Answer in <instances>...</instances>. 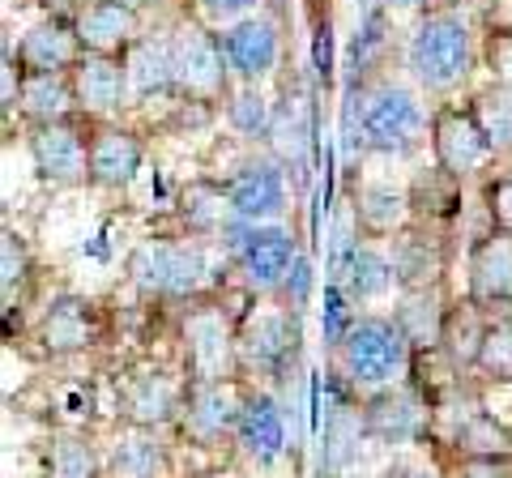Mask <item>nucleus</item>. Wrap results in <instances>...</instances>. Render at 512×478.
<instances>
[{"instance_id": "f257e3e1", "label": "nucleus", "mask_w": 512, "mask_h": 478, "mask_svg": "<svg viewBox=\"0 0 512 478\" xmlns=\"http://www.w3.org/2000/svg\"><path fill=\"white\" fill-rule=\"evenodd\" d=\"M333 363H338V376L350 389L376 393L397 385L410 372L414 346L393 316H359L346 338L333 346Z\"/></svg>"}, {"instance_id": "f03ea898", "label": "nucleus", "mask_w": 512, "mask_h": 478, "mask_svg": "<svg viewBox=\"0 0 512 478\" xmlns=\"http://www.w3.org/2000/svg\"><path fill=\"white\" fill-rule=\"evenodd\" d=\"M359 146L380 158L419 154L431 124L419 94L402 82H372L359 90Z\"/></svg>"}, {"instance_id": "7ed1b4c3", "label": "nucleus", "mask_w": 512, "mask_h": 478, "mask_svg": "<svg viewBox=\"0 0 512 478\" xmlns=\"http://www.w3.org/2000/svg\"><path fill=\"white\" fill-rule=\"evenodd\" d=\"M406 69L427 94H453L474 73V35L461 13H427L406 43Z\"/></svg>"}, {"instance_id": "20e7f679", "label": "nucleus", "mask_w": 512, "mask_h": 478, "mask_svg": "<svg viewBox=\"0 0 512 478\" xmlns=\"http://www.w3.org/2000/svg\"><path fill=\"white\" fill-rule=\"evenodd\" d=\"M205 274L210 265L197 239H141L128 252V282L146 299H197Z\"/></svg>"}, {"instance_id": "39448f33", "label": "nucleus", "mask_w": 512, "mask_h": 478, "mask_svg": "<svg viewBox=\"0 0 512 478\" xmlns=\"http://www.w3.org/2000/svg\"><path fill=\"white\" fill-rule=\"evenodd\" d=\"M171 73H175V99L188 103L227 99L235 77L222 35H214L205 22H180L171 30Z\"/></svg>"}, {"instance_id": "423d86ee", "label": "nucleus", "mask_w": 512, "mask_h": 478, "mask_svg": "<svg viewBox=\"0 0 512 478\" xmlns=\"http://www.w3.org/2000/svg\"><path fill=\"white\" fill-rule=\"evenodd\" d=\"M227 248H231V265L239 282L252 295H274L282 291L291 265L299 261V244L295 235L278 227V222H231L227 227Z\"/></svg>"}, {"instance_id": "0eeeda50", "label": "nucleus", "mask_w": 512, "mask_h": 478, "mask_svg": "<svg viewBox=\"0 0 512 478\" xmlns=\"http://www.w3.org/2000/svg\"><path fill=\"white\" fill-rule=\"evenodd\" d=\"M299 346V312L295 308H265L248 312L235 329V372L278 380L286 376Z\"/></svg>"}, {"instance_id": "6e6552de", "label": "nucleus", "mask_w": 512, "mask_h": 478, "mask_svg": "<svg viewBox=\"0 0 512 478\" xmlns=\"http://www.w3.org/2000/svg\"><path fill=\"white\" fill-rule=\"evenodd\" d=\"M26 146H30V163H35L43 184H52V188L90 184V133L77 116L30 124Z\"/></svg>"}, {"instance_id": "1a4fd4ad", "label": "nucleus", "mask_w": 512, "mask_h": 478, "mask_svg": "<svg viewBox=\"0 0 512 478\" xmlns=\"http://www.w3.org/2000/svg\"><path fill=\"white\" fill-rule=\"evenodd\" d=\"M184 359L188 380H231L235 329L218 304H192L184 312Z\"/></svg>"}, {"instance_id": "9d476101", "label": "nucleus", "mask_w": 512, "mask_h": 478, "mask_svg": "<svg viewBox=\"0 0 512 478\" xmlns=\"http://www.w3.org/2000/svg\"><path fill=\"white\" fill-rule=\"evenodd\" d=\"M227 201L239 222H278L286 214V167L269 154H252L227 180Z\"/></svg>"}, {"instance_id": "9b49d317", "label": "nucleus", "mask_w": 512, "mask_h": 478, "mask_svg": "<svg viewBox=\"0 0 512 478\" xmlns=\"http://www.w3.org/2000/svg\"><path fill=\"white\" fill-rule=\"evenodd\" d=\"M239 410H244V389L235 380H188L184 393V436L197 444H222L227 436H235L239 427Z\"/></svg>"}, {"instance_id": "f8f14e48", "label": "nucleus", "mask_w": 512, "mask_h": 478, "mask_svg": "<svg viewBox=\"0 0 512 478\" xmlns=\"http://www.w3.org/2000/svg\"><path fill=\"white\" fill-rule=\"evenodd\" d=\"M431 154H436V163L448 175H457L461 184L495 158L470 107H440L436 116H431Z\"/></svg>"}, {"instance_id": "ddd939ff", "label": "nucleus", "mask_w": 512, "mask_h": 478, "mask_svg": "<svg viewBox=\"0 0 512 478\" xmlns=\"http://www.w3.org/2000/svg\"><path fill=\"white\" fill-rule=\"evenodd\" d=\"M222 47H227V60H231V73L239 77V86H261L278 69V56H282L278 18L274 13L239 18L235 26L222 30Z\"/></svg>"}, {"instance_id": "4468645a", "label": "nucleus", "mask_w": 512, "mask_h": 478, "mask_svg": "<svg viewBox=\"0 0 512 478\" xmlns=\"http://www.w3.org/2000/svg\"><path fill=\"white\" fill-rule=\"evenodd\" d=\"M466 295L491 316L500 308H512V231L491 227L470 248L466 261Z\"/></svg>"}, {"instance_id": "2eb2a0df", "label": "nucleus", "mask_w": 512, "mask_h": 478, "mask_svg": "<svg viewBox=\"0 0 512 478\" xmlns=\"http://www.w3.org/2000/svg\"><path fill=\"white\" fill-rule=\"evenodd\" d=\"M86 56L82 39H77V26L73 18L64 13H52L43 18L39 26H30L22 43H18V69L26 77H60V73H73V65Z\"/></svg>"}, {"instance_id": "dca6fc26", "label": "nucleus", "mask_w": 512, "mask_h": 478, "mask_svg": "<svg viewBox=\"0 0 512 478\" xmlns=\"http://www.w3.org/2000/svg\"><path fill=\"white\" fill-rule=\"evenodd\" d=\"M184 393L188 385H180L175 376L167 372H133L124 380V389H120V414H124V423L128 427H167L180 419V410H184Z\"/></svg>"}, {"instance_id": "f3484780", "label": "nucleus", "mask_w": 512, "mask_h": 478, "mask_svg": "<svg viewBox=\"0 0 512 478\" xmlns=\"http://www.w3.org/2000/svg\"><path fill=\"white\" fill-rule=\"evenodd\" d=\"M73 94H77V111L90 120H103L111 111H120L128 103V69L124 56L111 52H86L69 73Z\"/></svg>"}, {"instance_id": "a211bd4d", "label": "nucleus", "mask_w": 512, "mask_h": 478, "mask_svg": "<svg viewBox=\"0 0 512 478\" xmlns=\"http://www.w3.org/2000/svg\"><path fill=\"white\" fill-rule=\"evenodd\" d=\"M235 444L248 461H256V466H274V461L286 453V410L274 393H265V389L244 393Z\"/></svg>"}, {"instance_id": "6ab92c4d", "label": "nucleus", "mask_w": 512, "mask_h": 478, "mask_svg": "<svg viewBox=\"0 0 512 478\" xmlns=\"http://www.w3.org/2000/svg\"><path fill=\"white\" fill-rule=\"evenodd\" d=\"M141 158H146V146H141L137 133L116 129V124H94L90 129V184L107 188V193H120L137 180Z\"/></svg>"}, {"instance_id": "aec40b11", "label": "nucleus", "mask_w": 512, "mask_h": 478, "mask_svg": "<svg viewBox=\"0 0 512 478\" xmlns=\"http://www.w3.org/2000/svg\"><path fill=\"white\" fill-rule=\"evenodd\" d=\"M73 26L86 52L124 56L141 39V13L133 5H124V0H86L73 13Z\"/></svg>"}, {"instance_id": "412c9836", "label": "nucleus", "mask_w": 512, "mask_h": 478, "mask_svg": "<svg viewBox=\"0 0 512 478\" xmlns=\"http://www.w3.org/2000/svg\"><path fill=\"white\" fill-rule=\"evenodd\" d=\"M39 342L47 355H82L99 342V312L82 295H56L39 321Z\"/></svg>"}, {"instance_id": "4be33fe9", "label": "nucleus", "mask_w": 512, "mask_h": 478, "mask_svg": "<svg viewBox=\"0 0 512 478\" xmlns=\"http://www.w3.org/2000/svg\"><path fill=\"white\" fill-rule=\"evenodd\" d=\"M363 423H367V436H376L380 444H406L414 436H423L427 427V410L419 402L414 389H376L363 406Z\"/></svg>"}, {"instance_id": "5701e85b", "label": "nucleus", "mask_w": 512, "mask_h": 478, "mask_svg": "<svg viewBox=\"0 0 512 478\" xmlns=\"http://www.w3.org/2000/svg\"><path fill=\"white\" fill-rule=\"evenodd\" d=\"M393 269H397V286L402 291H427L440 286L444 274V239L431 227H406L393 239Z\"/></svg>"}, {"instance_id": "b1692460", "label": "nucleus", "mask_w": 512, "mask_h": 478, "mask_svg": "<svg viewBox=\"0 0 512 478\" xmlns=\"http://www.w3.org/2000/svg\"><path fill=\"white\" fill-rule=\"evenodd\" d=\"M269 146H274L278 163L303 180V171H308V150H312V103L303 90H291L282 99V107H274Z\"/></svg>"}, {"instance_id": "393cba45", "label": "nucleus", "mask_w": 512, "mask_h": 478, "mask_svg": "<svg viewBox=\"0 0 512 478\" xmlns=\"http://www.w3.org/2000/svg\"><path fill=\"white\" fill-rule=\"evenodd\" d=\"M487 325H491V312L478 308L470 295L461 299V304L448 308L444 333H440V355L448 359V368L453 372H474L478 350H483V338H487Z\"/></svg>"}, {"instance_id": "a878e982", "label": "nucleus", "mask_w": 512, "mask_h": 478, "mask_svg": "<svg viewBox=\"0 0 512 478\" xmlns=\"http://www.w3.org/2000/svg\"><path fill=\"white\" fill-rule=\"evenodd\" d=\"M124 69H128V99L146 103V99H154V94H175L171 39L141 35V39L124 52Z\"/></svg>"}, {"instance_id": "bb28decb", "label": "nucleus", "mask_w": 512, "mask_h": 478, "mask_svg": "<svg viewBox=\"0 0 512 478\" xmlns=\"http://www.w3.org/2000/svg\"><path fill=\"white\" fill-rule=\"evenodd\" d=\"M111 478H171L167 444L154 427H128L111 444Z\"/></svg>"}, {"instance_id": "cd10ccee", "label": "nucleus", "mask_w": 512, "mask_h": 478, "mask_svg": "<svg viewBox=\"0 0 512 478\" xmlns=\"http://www.w3.org/2000/svg\"><path fill=\"white\" fill-rule=\"evenodd\" d=\"M444 295L440 286H427V291H402V304L393 308V321L402 325V333L410 338L414 350H440V333H444Z\"/></svg>"}, {"instance_id": "c85d7f7f", "label": "nucleus", "mask_w": 512, "mask_h": 478, "mask_svg": "<svg viewBox=\"0 0 512 478\" xmlns=\"http://www.w3.org/2000/svg\"><path fill=\"white\" fill-rule=\"evenodd\" d=\"M461 210V180L448 175L440 163H431L427 171H419L410 180V214L423 227H436V222H448Z\"/></svg>"}, {"instance_id": "c756f323", "label": "nucleus", "mask_w": 512, "mask_h": 478, "mask_svg": "<svg viewBox=\"0 0 512 478\" xmlns=\"http://www.w3.org/2000/svg\"><path fill=\"white\" fill-rule=\"evenodd\" d=\"M342 291L350 295V304H372V299H384L397 286V269H393V257H384L380 248H359L350 252V261L342 265Z\"/></svg>"}, {"instance_id": "7c9ffc66", "label": "nucleus", "mask_w": 512, "mask_h": 478, "mask_svg": "<svg viewBox=\"0 0 512 478\" xmlns=\"http://www.w3.org/2000/svg\"><path fill=\"white\" fill-rule=\"evenodd\" d=\"M355 214H359V227L367 235H397V231H406V222L414 218L410 214V188H397L389 180L363 184Z\"/></svg>"}, {"instance_id": "2f4dec72", "label": "nucleus", "mask_w": 512, "mask_h": 478, "mask_svg": "<svg viewBox=\"0 0 512 478\" xmlns=\"http://www.w3.org/2000/svg\"><path fill=\"white\" fill-rule=\"evenodd\" d=\"M180 218L192 239H205V235H227V227L235 222V210L227 201V188L210 184V180H197L184 188L180 197Z\"/></svg>"}, {"instance_id": "473e14b6", "label": "nucleus", "mask_w": 512, "mask_h": 478, "mask_svg": "<svg viewBox=\"0 0 512 478\" xmlns=\"http://www.w3.org/2000/svg\"><path fill=\"white\" fill-rule=\"evenodd\" d=\"M470 111L483 129L495 158H512V86L491 82L470 99Z\"/></svg>"}, {"instance_id": "72a5a7b5", "label": "nucleus", "mask_w": 512, "mask_h": 478, "mask_svg": "<svg viewBox=\"0 0 512 478\" xmlns=\"http://www.w3.org/2000/svg\"><path fill=\"white\" fill-rule=\"evenodd\" d=\"M18 111H22L30 124L73 116V111H77V94H73L69 73H60V77H26V82H22Z\"/></svg>"}, {"instance_id": "f704fd0d", "label": "nucleus", "mask_w": 512, "mask_h": 478, "mask_svg": "<svg viewBox=\"0 0 512 478\" xmlns=\"http://www.w3.org/2000/svg\"><path fill=\"white\" fill-rule=\"evenodd\" d=\"M227 124L235 137L265 141L269 129H274V103L261 94V86H239L227 94Z\"/></svg>"}, {"instance_id": "c9c22d12", "label": "nucleus", "mask_w": 512, "mask_h": 478, "mask_svg": "<svg viewBox=\"0 0 512 478\" xmlns=\"http://www.w3.org/2000/svg\"><path fill=\"white\" fill-rule=\"evenodd\" d=\"M47 478H99V453L77 432H56L47 444Z\"/></svg>"}, {"instance_id": "e433bc0d", "label": "nucleus", "mask_w": 512, "mask_h": 478, "mask_svg": "<svg viewBox=\"0 0 512 478\" xmlns=\"http://www.w3.org/2000/svg\"><path fill=\"white\" fill-rule=\"evenodd\" d=\"M457 449L466 457H495V453H512V436L487 410H470L457 427Z\"/></svg>"}, {"instance_id": "4c0bfd02", "label": "nucleus", "mask_w": 512, "mask_h": 478, "mask_svg": "<svg viewBox=\"0 0 512 478\" xmlns=\"http://www.w3.org/2000/svg\"><path fill=\"white\" fill-rule=\"evenodd\" d=\"M474 372L487 376V380H512V312L508 316H491Z\"/></svg>"}, {"instance_id": "58836bf2", "label": "nucleus", "mask_w": 512, "mask_h": 478, "mask_svg": "<svg viewBox=\"0 0 512 478\" xmlns=\"http://www.w3.org/2000/svg\"><path fill=\"white\" fill-rule=\"evenodd\" d=\"M26 278H30L26 239L18 231H5V235H0V291H5V308H13V299L22 295Z\"/></svg>"}, {"instance_id": "ea45409f", "label": "nucleus", "mask_w": 512, "mask_h": 478, "mask_svg": "<svg viewBox=\"0 0 512 478\" xmlns=\"http://www.w3.org/2000/svg\"><path fill=\"white\" fill-rule=\"evenodd\" d=\"M350 295L342 291V282H329L325 286V316H320V329H325V346L333 350L338 346L346 333H350V325L359 321V316H350Z\"/></svg>"}, {"instance_id": "a19ab883", "label": "nucleus", "mask_w": 512, "mask_h": 478, "mask_svg": "<svg viewBox=\"0 0 512 478\" xmlns=\"http://www.w3.org/2000/svg\"><path fill=\"white\" fill-rule=\"evenodd\" d=\"M483 205L491 214V227L512 231V171L495 175V180L483 184Z\"/></svg>"}, {"instance_id": "79ce46f5", "label": "nucleus", "mask_w": 512, "mask_h": 478, "mask_svg": "<svg viewBox=\"0 0 512 478\" xmlns=\"http://www.w3.org/2000/svg\"><path fill=\"white\" fill-rule=\"evenodd\" d=\"M265 0H197V9H201V18L205 22H214V26H235L239 18H252L256 9H261Z\"/></svg>"}, {"instance_id": "37998d69", "label": "nucleus", "mask_w": 512, "mask_h": 478, "mask_svg": "<svg viewBox=\"0 0 512 478\" xmlns=\"http://www.w3.org/2000/svg\"><path fill=\"white\" fill-rule=\"evenodd\" d=\"M308 295H312V261L299 252V261L291 265V274H286V282H282V304L299 312L303 304H308Z\"/></svg>"}, {"instance_id": "c03bdc74", "label": "nucleus", "mask_w": 512, "mask_h": 478, "mask_svg": "<svg viewBox=\"0 0 512 478\" xmlns=\"http://www.w3.org/2000/svg\"><path fill=\"white\" fill-rule=\"evenodd\" d=\"M487 69L495 82L512 86V30H491L487 35Z\"/></svg>"}, {"instance_id": "a18cd8bd", "label": "nucleus", "mask_w": 512, "mask_h": 478, "mask_svg": "<svg viewBox=\"0 0 512 478\" xmlns=\"http://www.w3.org/2000/svg\"><path fill=\"white\" fill-rule=\"evenodd\" d=\"M461 478H512V453H495V457H466Z\"/></svg>"}, {"instance_id": "49530a36", "label": "nucleus", "mask_w": 512, "mask_h": 478, "mask_svg": "<svg viewBox=\"0 0 512 478\" xmlns=\"http://www.w3.org/2000/svg\"><path fill=\"white\" fill-rule=\"evenodd\" d=\"M316 77L329 82V22L316 30Z\"/></svg>"}, {"instance_id": "de8ad7c7", "label": "nucleus", "mask_w": 512, "mask_h": 478, "mask_svg": "<svg viewBox=\"0 0 512 478\" xmlns=\"http://www.w3.org/2000/svg\"><path fill=\"white\" fill-rule=\"evenodd\" d=\"M43 5H47V9H56V13H69L77 0H43ZM77 9H82V5H77Z\"/></svg>"}, {"instance_id": "09e8293b", "label": "nucleus", "mask_w": 512, "mask_h": 478, "mask_svg": "<svg viewBox=\"0 0 512 478\" xmlns=\"http://www.w3.org/2000/svg\"><path fill=\"white\" fill-rule=\"evenodd\" d=\"M384 5H393V9H414V5H423V0H384Z\"/></svg>"}, {"instance_id": "8fccbe9b", "label": "nucleus", "mask_w": 512, "mask_h": 478, "mask_svg": "<svg viewBox=\"0 0 512 478\" xmlns=\"http://www.w3.org/2000/svg\"><path fill=\"white\" fill-rule=\"evenodd\" d=\"M124 5H133V9H141V5H150V0H124Z\"/></svg>"}]
</instances>
